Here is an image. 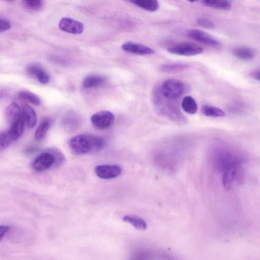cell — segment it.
I'll list each match as a JSON object with an SVG mask.
<instances>
[{
	"mask_svg": "<svg viewBox=\"0 0 260 260\" xmlns=\"http://www.w3.org/2000/svg\"><path fill=\"white\" fill-rule=\"evenodd\" d=\"M4 1H14V0H4Z\"/></svg>",
	"mask_w": 260,
	"mask_h": 260,
	"instance_id": "cell-33",
	"label": "cell"
},
{
	"mask_svg": "<svg viewBox=\"0 0 260 260\" xmlns=\"http://www.w3.org/2000/svg\"><path fill=\"white\" fill-rule=\"evenodd\" d=\"M122 220L123 221L133 225L135 228L140 230H145L148 227L146 222L138 216L127 215L124 217Z\"/></svg>",
	"mask_w": 260,
	"mask_h": 260,
	"instance_id": "cell-23",
	"label": "cell"
},
{
	"mask_svg": "<svg viewBox=\"0 0 260 260\" xmlns=\"http://www.w3.org/2000/svg\"><path fill=\"white\" fill-rule=\"evenodd\" d=\"M21 114V108L16 103L10 104L6 109L5 116L10 123H13Z\"/></svg>",
	"mask_w": 260,
	"mask_h": 260,
	"instance_id": "cell-22",
	"label": "cell"
},
{
	"mask_svg": "<svg viewBox=\"0 0 260 260\" xmlns=\"http://www.w3.org/2000/svg\"><path fill=\"white\" fill-rule=\"evenodd\" d=\"M127 1L150 12H155L159 8L157 0H127Z\"/></svg>",
	"mask_w": 260,
	"mask_h": 260,
	"instance_id": "cell-15",
	"label": "cell"
},
{
	"mask_svg": "<svg viewBox=\"0 0 260 260\" xmlns=\"http://www.w3.org/2000/svg\"><path fill=\"white\" fill-rule=\"evenodd\" d=\"M10 227L9 226L1 225H0V242L4 238V237L9 231Z\"/></svg>",
	"mask_w": 260,
	"mask_h": 260,
	"instance_id": "cell-30",
	"label": "cell"
},
{
	"mask_svg": "<svg viewBox=\"0 0 260 260\" xmlns=\"http://www.w3.org/2000/svg\"><path fill=\"white\" fill-rule=\"evenodd\" d=\"M27 71L30 75L36 78L42 84L46 85L50 82V77L49 74L37 65H29L27 67Z\"/></svg>",
	"mask_w": 260,
	"mask_h": 260,
	"instance_id": "cell-12",
	"label": "cell"
},
{
	"mask_svg": "<svg viewBox=\"0 0 260 260\" xmlns=\"http://www.w3.org/2000/svg\"><path fill=\"white\" fill-rule=\"evenodd\" d=\"M19 97L20 99L35 105H39L41 103L40 99L37 95L27 90L20 91L19 93Z\"/></svg>",
	"mask_w": 260,
	"mask_h": 260,
	"instance_id": "cell-24",
	"label": "cell"
},
{
	"mask_svg": "<svg viewBox=\"0 0 260 260\" xmlns=\"http://www.w3.org/2000/svg\"><path fill=\"white\" fill-rule=\"evenodd\" d=\"M25 121L21 114L13 123H11L10 129L8 131L13 141L18 139L23 133L25 125Z\"/></svg>",
	"mask_w": 260,
	"mask_h": 260,
	"instance_id": "cell-11",
	"label": "cell"
},
{
	"mask_svg": "<svg viewBox=\"0 0 260 260\" xmlns=\"http://www.w3.org/2000/svg\"><path fill=\"white\" fill-rule=\"evenodd\" d=\"M236 173V168L235 166L230 167L225 171L223 176L222 183L224 188L229 190L232 185Z\"/></svg>",
	"mask_w": 260,
	"mask_h": 260,
	"instance_id": "cell-20",
	"label": "cell"
},
{
	"mask_svg": "<svg viewBox=\"0 0 260 260\" xmlns=\"http://www.w3.org/2000/svg\"><path fill=\"white\" fill-rule=\"evenodd\" d=\"M189 68V66L184 63H168L162 65L160 67V70L163 72L174 73L183 72L188 69Z\"/></svg>",
	"mask_w": 260,
	"mask_h": 260,
	"instance_id": "cell-16",
	"label": "cell"
},
{
	"mask_svg": "<svg viewBox=\"0 0 260 260\" xmlns=\"http://www.w3.org/2000/svg\"><path fill=\"white\" fill-rule=\"evenodd\" d=\"M21 112L27 126L29 128L35 127L37 122V117L35 110L28 105H24L21 107Z\"/></svg>",
	"mask_w": 260,
	"mask_h": 260,
	"instance_id": "cell-13",
	"label": "cell"
},
{
	"mask_svg": "<svg viewBox=\"0 0 260 260\" xmlns=\"http://www.w3.org/2000/svg\"><path fill=\"white\" fill-rule=\"evenodd\" d=\"M197 23L203 28L212 29L215 27L212 21L205 17H199L197 19Z\"/></svg>",
	"mask_w": 260,
	"mask_h": 260,
	"instance_id": "cell-27",
	"label": "cell"
},
{
	"mask_svg": "<svg viewBox=\"0 0 260 260\" xmlns=\"http://www.w3.org/2000/svg\"><path fill=\"white\" fill-rule=\"evenodd\" d=\"M50 127V123L47 121H42L35 134V138L37 140L40 141L44 139Z\"/></svg>",
	"mask_w": 260,
	"mask_h": 260,
	"instance_id": "cell-25",
	"label": "cell"
},
{
	"mask_svg": "<svg viewBox=\"0 0 260 260\" xmlns=\"http://www.w3.org/2000/svg\"><path fill=\"white\" fill-rule=\"evenodd\" d=\"M203 114L207 117L213 118H221L225 117V112L221 108L209 105H205L202 107Z\"/></svg>",
	"mask_w": 260,
	"mask_h": 260,
	"instance_id": "cell-18",
	"label": "cell"
},
{
	"mask_svg": "<svg viewBox=\"0 0 260 260\" xmlns=\"http://www.w3.org/2000/svg\"><path fill=\"white\" fill-rule=\"evenodd\" d=\"M13 142L8 131L0 133V151L7 149Z\"/></svg>",
	"mask_w": 260,
	"mask_h": 260,
	"instance_id": "cell-26",
	"label": "cell"
},
{
	"mask_svg": "<svg viewBox=\"0 0 260 260\" xmlns=\"http://www.w3.org/2000/svg\"><path fill=\"white\" fill-rule=\"evenodd\" d=\"M232 53L236 58L245 61L253 60L256 55L255 51L247 47L235 48L233 50Z\"/></svg>",
	"mask_w": 260,
	"mask_h": 260,
	"instance_id": "cell-14",
	"label": "cell"
},
{
	"mask_svg": "<svg viewBox=\"0 0 260 260\" xmlns=\"http://www.w3.org/2000/svg\"><path fill=\"white\" fill-rule=\"evenodd\" d=\"M158 86L164 98L175 101L185 94L186 89L184 83L176 79H168Z\"/></svg>",
	"mask_w": 260,
	"mask_h": 260,
	"instance_id": "cell-3",
	"label": "cell"
},
{
	"mask_svg": "<svg viewBox=\"0 0 260 260\" xmlns=\"http://www.w3.org/2000/svg\"><path fill=\"white\" fill-rule=\"evenodd\" d=\"M187 34L188 37L191 39L205 44L208 46L217 48L220 45V43L218 40L201 30L191 29L190 30Z\"/></svg>",
	"mask_w": 260,
	"mask_h": 260,
	"instance_id": "cell-8",
	"label": "cell"
},
{
	"mask_svg": "<svg viewBox=\"0 0 260 260\" xmlns=\"http://www.w3.org/2000/svg\"><path fill=\"white\" fill-rule=\"evenodd\" d=\"M59 27L61 31L74 35H81L84 31V25L81 22L69 17L63 18Z\"/></svg>",
	"mask_w": 260,
	"mask_h": 260,
	"instance_id": "cell-7",
	"label": "cell"
},
{
	"mask_svg": "<svg viewBox=\"0 0 260 260\" xmlns=\"http://www.w3.org/2000/svg\"><path fill=\"white\" fill-rule=\"evenodd\" d=\"M168 52L181 56H194L202 53L203 49L198 45L191 43L178 44L169 48Z\"/></svg>",
	"mask_w": 260,
	"mask_h": 260,
	"instance_id": "cell-6",
	"label": "cell"
},
{
	"mask_svg": "<svg viewBox=\"0 0 260 260\" xmlns=\"http://www.w3.org/2000/svg\"><path fill=\"white\" fill-rule=\"evenodd\" d=\"M250 76L253 80L260 82V72L259 69H257L252 71L250 73Z\"/></svg>",
	"mask_w": 260,
	"mask_h": 260,
	"instance_id": "cell-31",
	"label": "cell"
},
{
	"mask_svg": "<svg viewBox=\"0 0 260 260\" xmlns=\"http://www.w3.org/2000/svg\"><path fill=\"white\" fill-rule=\"evenodd\" d=\"M95 173L100 178L110 179L116 178L121 173V168L116 165H99L95 168Z\"/></svg>",
	"mask_w": 260,
	"mask_h": 260,
	"instance_id": "cell-9",
	"label": "cell"
},
{
	"mask_svg": "<svg viewBox=\"0 0 260 260\" xmlns=\"http://www.w3.org/2000/svg\"><path fill=\"white\" fill-rule=\"evenodd\" d=\"M105 79L103 76L99 75H90L87 76L84 80L83 86L85 88H91L98 87L105 82Z\"/></svg>",
	"mask_w": 260,
	"mask_h": 260,
	"instance_id": "cell-21",
	"label": "cell"
},
{
	"mask_svg": "<svg viewBox=\"0 0 260 260\" xmlns=\"http://www.w3.org/2000/svg\"><path fill=\"white\" fill-rule=\"evenodd\" d=\"M187 1H188V2L190 3H195L196 1H197L198 0H187Z\"/></svg>",
	"mask_w": 260,
	"mask_h": 260,
	"instance_id": "cell-32",
	"label": "cell"
},
{
	"mask_svg": "<svg viewBox=\"0 0 260 260\" xmlns=\"http://www.w3.org/2000/svg\"><path fill=\"white\" fill-rule=\"evenodd\" d=\"M10 22L4 19H0V33L9 30L11 28Z\"/></svg>",
	"mask_w": 260,
	"mask_h": 260,
	"instance_id": "cell-29",
	"label": "cell"
},
{
	"mask_svg": "<svg viewBox=\"0 0 260 260\" xmlns=\"http://www.w3.org/2000/svg\"><path fill=\"white\" fill-rule=\"evenodd\" d=\"M26 5L31 9L40 10L43 6V0H24Z\"/></svg>",
	"mask_w": 260,
	"mask_h": 260,
	"instance_id": "cell-28",
	"label": "cell"
},
{
	"mask_svg": "<svg viewBox=\"0 0 260 260\" xmlns=\"http://www.w3.org/2000/svg\"><path fill=\"white\" fill-rule=\"evenodd\" d=\"M203 4L208 7L227 10L231 7V0H202Z\"/></svg>",
	"mask_w": 260,
	"mask_h": 260,
	"instance_id": "cell-17",
	"label": "cell"
},
{
	"mask_svg": "<svg viewBox=\"0 0 260 260\" xmlns=\"http://www.w3.org/2000/svg\"><path fill=\"white\" fill-rule=\"evenodd\" d=\"M153 101L156 111L161 116L177 125H183L187 123L188 120L181 111L176 101L164 98L158 86L153 90Z\"/></svg>",
	"mask_w": 260,
	"mask_h": 260,
	"instance_id": "cell-1",
	"label": "cell"
},
{
	"mask_svg": "<svg viewBox=\"0 0 260 260\" xmlns=\"http://www.w3.org/2000/svg\"><path fill=\"white\" fill-rule=\"evenodd\" d=\"M63 159L62 154L55 150L44 152L39 155L34 161L33 168L38 173L48 170L56 163Z\"/></svg>",
	"mask_w": 260,
	"mask_h": 260,
	"instance_id": "cell-4",
	"label": "cell"
},
{
	"mask_svg": "<svg viewBox=\"0 0 260 260\" xmlns=\"http://www.w3.org/2000/svg\"><path fill=\"white\" fill-rule=\"evenodd\" d=\"M105 144L103 138L91 134H82L71 139L69 146L74 154L83 155L100 152L104 148Z\"/></svg>",
	"mask_w": 260,
	"mask_h": 260,
	"instance_id": "cell-2",
	"label": "cell"
},
{
	"mask_svg": "<svg viewBox=\"0 0 260 260\" xmlns=\"http://www.w3.org/2000/svg\"><path fill=\"white\" fill-rule=\"evenodd\" d=\"M121 49L127 52L141 55H151L155 53L153 49L146 45L132 42L123 43Z\"/></svg>",
	"mask_w": 260,
	"mask_h": 260,
	"instance_id": "cell-10",
	"label": "cell"
},
{
	"mask_svg": "<svg viewBox=\"0 0 260 260\" xmlns=\"http://www.w3.org/2000/svg\"><path fill=\"white\" fill-rule=\"evenodd\" d=\"M93 125L100 130H104L110 127L115 121V117L109 111H99L90 118Z\"/></svg>",
	"mask_w": 260,
	"mask_h": 260,
	"instance_id": "cell-5",
	"label": "cell"
},
{
	"mask_svg": "<svg viewBox=\"0 0 260 260\" xmlns=\"http://www.w3.org/2000/svg\"><path fill=\"white\" fill-rule=\"evenodd\" d=\"M181 105L184 111L190 115H194L197 112L198 105L196 101L190 96L184 97Z\"/></svg>",
	"mask_w": 260,
	"mask_h": 260,
	"instance_id": "cell-19",
	"label": "cell"
}]
</instances>
